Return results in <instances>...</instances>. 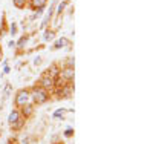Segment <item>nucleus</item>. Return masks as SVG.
I'll return each instance as SVG.
<instances>
[{
	"mask_svg": "<svg viewBox=\"0 0 153 144\" xmlns=\"http://www.w3.org/2000/svg\"><path fill=\"white\" fill-rule=\"evenodd\" d=\"M48 92L43 89V87H34V90H32V98H34V101L37 103V104H42V103H45L46 100H48Z\"/></svg>",
	"mask_w": 153,
	"mask_h": 144,
	"instance_id": "nucleus-1",
	"label": "nucleus"
},
{
	"mask_svg": "<svg viewBox=\"0 0 153 144\" xmlns=\"http://www.w3.org/2000/svg\"><path fill=\"white\" fill-rule=\"evenodd\" d=\"M29 100V94L28 90H20V92L16 95V104L17 106H25Z\"/></svg>",
	"mask_w": 153,
	"mask_h": 144,
	"instance_id": "nucleus-2",
	"label": "nucleus"
},
{
	"mask_svg": "<svg viewBox=\"0 0 153 144\" xmlns=\"http://www.w3.org/2000/svg\"><path fill=\"white\" fill-rule=\"evenodd\" d=\"M8 121H9V124L12 126V127H20V112L19 110H12L11 113H9V118H8Z\"/></svg>",
	"mask_w": 153,
	"mask_h": 144,
	"instance_id": "nucleus-3",
	"label": "nucleus"
},
{
	"mask_svg": "<svg viewBox=\"0 0 153 144\" xmlns=\"http://www.w3.org/2000/svg\"><path fill=\"white\" fill-rule=\"evenodd\" d=\"M61 75H63V78H66L68 81H71L74 78V68H66L65 71L61 72Z\"/></svg>",
	"mask_w": 153,
	"mask_h": 144,
	"instance_id": "nucleus-4",
	"label": "nucleus"
},
{
	"mask_svg": "<svg viewBox=\"0 0 153 144\" xmlns=\"http://www.w3.org/2000/svg\"><path fill=\"white\" fill-rule=\"evenodd\" d=\"M42 86L43 87H52L54 86V80L51 77H43L42 78Z\"/></svg>",
	"mask_w": 153,
	"mask_h": 144,
	"instance_id": "nucleus-5",
	"label": "nucleus"
},
{
	"mask_svg": "<svg viewBox=\"0 0 153 144\" xmlns=\"http://www.w3.org/2000/svg\"><path fill=\"white\" fill-rule=\"evenodd\" d=\"M46 2L48 0H31V5H32V8H43L46 5Z\"/></svg>",
	"mask_w": 153,
	"mask_h": 144,
	"instance_id": "nucleus-6",
	"label": "nucleus"
},
{
	"mask_svg": "<svg viewBox=\"0 0 153 144\" xmlns=\"http://www.w3.org/2000/svg\"><path fill=\"white\" fill-rule=\"evenodd\" d=\"M12 2H14V6H17V8H23L26 5V0H12Z\"/></svg>",
	"mask_w": 153,
	"mask_h": 144,
	"instance_id": "nucleus-7",
	"label": "nucleus"
},
{
	"mask_svg": "<svg viewBox=\"0 0 153 144\" xmlns=\"http://www.w3.org/2000/svg\"><path fill=\"white\" fill-rule=\"evenodd\" d=\"M65 45H68V40H66V38H61V40H58L55 43V48H63Z\"/></svg>",
	"mask_w": 153,
	"mask_h": 144,
	"instance_id": "nucleus-8",
	"label": "nucleus"
},
{
	"mask_svg": "<svg viewBox=\"0 0 153 144\" xmlns=\"http://www.w3.org/2000/svg\"><path fill=\"white\" fill-rule=\"evenodd\" d=\"M23 107H25V109H23V113H25V115H26V116L32 113V107L29 106V104H26V106H23Z\"/></svg>",
	"mask_w": 153,
	"mask_h": 144,
	"instance_id": "nucleus-9",
	"label": "nucleus"
},
{
	"mask_svg": "<svg viewBox=\"0 0 153 144\" xmlns=\"http://www.w3.org/2000/svg\"><path fill=\"white\" fill-rule=\"evenodd\" d=\"M71 92H72L71 86H68V87H65V89H63V94H65V97H69V95H71Z\"/></svg>",
	"mask_w": 153,
	"mask_h": 144,
	"instance_id": "nucleus-10",
	"label": "nucleus"
},
{
	"mask_svg": "<svg viewBox=\"0 0 153 144\" xmlns=\"http://www.w3.org/2000/svg\"><path fill=\"white\" fill-rule=\"evenodd\" d=\"M65 112H66L65 109H58V110H55V112H54V116H55V118H57V116L63 115V113H65Z\"/></svg>",
	"mask_w": 153,
	"mask_h": 144,
	"instance_id": "nucleus-11",
	"label": "nucleus"
},
{
	"mask_svg": "<svg viewBox=\"0 0 153 144\" xmlns=\"http://www.w3.org/2000/svg\"><path fill=\"white\" fill-rule=\"evenodd\" d=\"M52 37H54V34L51 32V31H48V32L45 34V40H51V38H52Z\"/></svg>",
	"mask_w": 153,
	"mask_h": 144,
	"instance_id": "nucleus-12",
	"label": "nucleus"
},
{
	"mask_svg": "<svg viewBox=\"0 0 153 144\" xmlns=\"http://www.w3.org/2000/svg\"><path fill=\"white\" fill-rule=\"evenodd\" d=\"M26 40H28V38H26V37H23V38H22V40L19 42V46H20V48H23V45H25V43H26Z\"/></svg>",
	"mask_w": 153,
	"mask_h": 144,
	"instance_id": "nucleus-13",
	"label": "nucleus"
},
{
	"mask_svg": "<svg viewBox=\"0 0 153 144\" xmlns=\"http://www.w3.org/2000/svg\"><path fill=\"white\" fill-rule=\"evenodd\" d=\"M72 134H74V130H72V129H68V130H66V134H65V135H66V137H71Z\"/></svg>",
	"mask_w": 153,
	"mask_h": 144,
	"instance_id": "nucleus-14",
	"label": "nucleus"
},
{
	"mask_svg": "<svg viewBox=\"0 0 153 144\" xmlns=\"http://www.w3.org/2000/svg\"><path fill=\"white\" fill-rule=\"evenodd\" d=\"M65 6H66V2H63V3H61V5L58 6V12H61V9L65 8Z\"/></svg>",
	"mask_w": 153,
	"mask_h": 144,
	"instance_id": "nucleus-15",
	"label": "nucleus"
},
{
	"mask_svg": "<svg viewBox=\"0 0 153 144\" xmlns=\"http://www.w3.org/2000/svg\"><path fill=\"white\" fill-rule=\"evenodd\" d=\"M0 57H2V49H0Z\"/></svg>",
	"mask_w": 153,
	"mask_h": 144,
	"instance_id": "nucleus-16",
	"label": "nucleus"
}]
</instances>
